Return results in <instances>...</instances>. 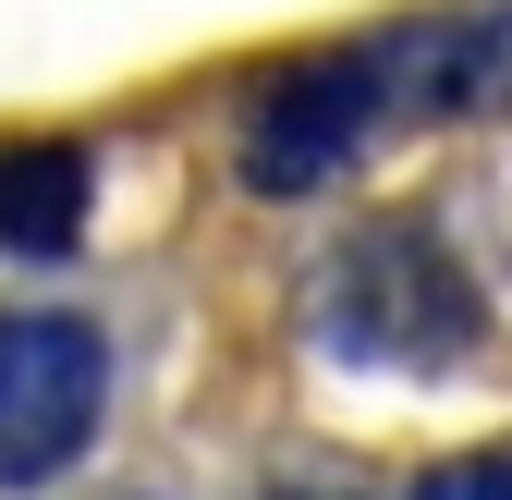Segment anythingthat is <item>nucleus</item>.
I'll use <instances>...</instances> for the list:
<instances>
[{
    "label": "nucleus",
    "instance_id": "obj_1",
    "mask_svg": "<svg viewBox=\"0 0 512 500\" xmlns=\"http://www.w3.org/2000/svg\"><path fill=\"white\" fill-rule=\"evenodd\" d=\"M305 330H317L330 366L415 391V379H452V366L488 342V293H476V269L452 257L439 220H366V232L330 244Z\"/></svg>",
    "mask_w": 512,
    "mask_h": 500
},
{
    "label": "nucleus",
    "instance_id": "obj_2",
    "mask_svg": "<svg viewBox=\"0 0 512 500\" xmlns=\"http://www.w3.org/2000/svg\"><path fill=\"white\" fill-rule=\"evenodd\" d=\"M110 415V342L74 305H0V488L61 476Z\"/></svg>",
    "mask_w": 512,
    "mask_h": 500
},
{
    "label": "nucleus",
    "instance_id": "obj_3",
    "mask_svg": "<svg viewBox=\"0 0 512 500\" xmlns=\"http://www.w3.org/2000/svg\"><path fill=\"white\" fill-rule=\"evenodd\" d=\"M391 110V49H305L256 86V122H244V183L256 196H330L354 171V147L378 135Z\"/></svg>",
    "mask_w": 512,
    "mask_h": 500
},
{
    "label": "nucleus",
    "instance_id": "obj_4",
    "mask_svg": "<svg viewBox=\"0 0 512 500\" xmlns=\"http://www.w3.org/2000/svg\"><path fill=\"white\" fill-rule=\"evenodd\" d=\"M86 208H98V159L86 147H61V135L0 147V244L13 257H61L86 232Z\"/></svg>",
    "mask_w": 512,
    "mask_h": 500
},
{
    "label": "nucleus",
    "instance_id": "obj_5",
    "mask_svg": "<svg viewBox=\"0 0 512 500\" xmlns=\"http://www.w3.org/2000/svg\"><path fill=\"white\" fill-rule=\"evenodd\" d=\"M439 110H488V98H512V0L500 13H464L452 37H439V86H427Z\"/></svg>",
    "mask_w": 512,
    "mask_h": 500
},
{
    "label": "nucleus",
    "instance_id": "obj_6",
    "mask_svg": "<svg viewBox=\"0 0 512 500\" xmlns=\"http://www.w3.org/2000/svg\"><path fill=\"white\" fill-rule=\"evenodd\" d=\"M403 500H512V440H500V452H452V464H427Z\"/></svg>",
    "mask_w": 512,
    "mask_h": 500
},
{
    "label": "nucleus",
    "instance_id": "obj_7",
    "mask_svg": "<svg viewBox=\"0 0 512 500\" xmlns=\"http://www.w3.org/2000/svg\"><path fill=\"white\" fill-rule=\"evenodd\" d=\"M269 500H354V488H330V476H281Z\"/></svg>",
    "mask_w": 512,
    "mask_h": 500
}]
</instances>
